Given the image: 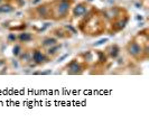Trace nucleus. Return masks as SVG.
Masks as SVG:
<instances>
[{
    "label": "nucleus",
    "mask_w": 149,
    "mask_h": 131,
    "mask_svg": "<svg viewBox=\"0 0 149 131\" xmlns=\"http://www.w3.org/2000/svg\"><path fill=\"white\" fill-rule=\"evenodd\" d=\"M70 7H71V3L68 0H61L60 3L56 7L57 17H65V15L70 11Z\"/></svg>",
    "instance_id": "f257e3e1"
},
{
    "label": "nucleus",
    "mask_w": 149,
    "mask_h": 131,
    "mask_svg": "<svg viewBox=\"0 0 149 131\" xmlns=\"http://www.w3.org/2000/svg\"><path fill=\"white\" fill-rule=\"evenodd\" d=\"M128 52H129V54H130L131 56L137 57V56H139V55L141 54L142 48L139 44L134 42V43H131L130 45H129V47H128Z\"/></svg>",
    "instance_id": "f03ea898"
},
{
    "label": "nucleus",
    "mask_w": 149,
    "mask_h": 131,
    "mask_svg": "<svg viewBox=\"0 0 149 131\" xmlns=\"http://www.w3.org/2000/svg\"><path fill=\"white\" fill-rule=\"evenodd\" d=\"M33 61L35 62V64H42L46 61V56L40 51H35L33 54Z\"/></svg>",
    "instance_id": "7ed1b4c3"
},
{
    "label": "nucleus",
    "mask_w": 149,
    "mask_h": 131,
    "mask_svg": "<svg viewBox=\"0 0 149 131\" xmlns=\"http://www.w3.org/2000/svg\"><path fill=\"white\" fill-rule=\"evenodd\" d=\"M81 70H82V67L81 65L77 63V62H75L73 61L70 65H68V74H80L81 73Z\"/></svg>",
    "instance_id": "20e7f679"
},
{
    "label": "nucleus",
    "mask_w": 149,
    "mask_h": 131,
    "mask_svg": "<svg viewBox=\"0 0 149 131\" xmlns=\"http://www.w3.org/2000/svg\"><path fill=\"white\" fill-rule=\"evenodd\" d=\"M86 13V7L82 5V3H80V5H77L76 7L74 8V16L75 17H80V16H83V15Z\"/></svg>",
    "instance_id": "39448f33"
},
{
    "label": "nucleus",
    "mask_w": 149,
    "mask_h": 131,
    "mask_svg": "<svg viewBox=\"0 0 149 131\" xmlns=\"http://www.w3.org/2000/svg\"><path fill=\"white\" fill-rule=\"evenodd\" d=\"M18 38H19V40H20V42L27 43V42H30V40L33 39V35L29 34V33H22Z\"/></svg>",
    "instance_id": "423d86ee"
},
{
    "label": "nucleus",
    "mask_w": 149,
    "mask_h": 131,
    "mask_svg": "<svg viewBox=\"0 0 149 131\" xmlns=\"http://www.w3.org/2000/svg\"><path fill=\"white\" fill-rule=\"evenodd\" d=\"M55 44H57V39L56 38H46L44 39V42H43V45L46 46V47H51L53 45H55Z\"/></svg>",
    "instance_id": "0eeeda50"
},
{
    "label": "nucleus",
    "mask_w": 149,
    "mask_h": 131,
    "mask_svg": "<svg viewBox=\"0 0 149 131\" xmlns=\"http://www.w3.org/2000/svg\"><path fill=\"white\" fill-rule=\"evenodd\" d=\"M13 10H14V8L10 5H1L0 6V14H8V13H11Z\"/></svg>",
    "instance_id": "6e6552de"
},
{
    "label": "nucleus",
    "mask_w": 149,
    "mask_h": 131,
    "mask_svg": "<svg viewBox=\"0 0 149 131\" xmlns=\"http://www.w3.org/2000/svg\"><path fill=\"white\" fill-rule=\"evenodd\" d=\"M60 48H61V45H57V44H55V45H53V46H51V47L48 48L47 53H48L49 55H54L56 52L60 51Z\"/></svg>",
    "instance_id": "1a4fd4ad"
},
{
    "label": "nucleus",
    "mask_w": 149,
    "mask_h": 131,
    "mask_svg": "<svg viewBox=\"0 0 149 131\" xmlns=\"http://www.w3.org/2000/svg\"><path fill=\"white\" fill-rule=\"evenodd\" d=\"M110 55H111V57L116 58L118 55H119V48H118V46H113L111 47V52H110Z\"/></svg>",
    "instance_id": "9d476101"
},
{
    "label": "nucleus",
    "mask_w": 149,
    "mask_h": 131,
    "mask_svg": "<svg viewBox=\"0 0 149 131\" xmlns=\"http://www.w3.org/2000/svg\"><path fill=\"white\" fill-rule=\"evenodd\" d=\"M37 13L40 16H43V17H46L47 16V7H38L37 8Z\"/></svg>",
    "instance_id": "9b49d317"
},
{
    "label": "nucleus",
    "mask_w": 149,
    "mask_h": 131,
    "mask_svg": "<svg viewBox=\"0 0 149 131\" xmlns=\"http://www.w3.org/2000/svg\"><path fill=\"white\" fill-rule=\"evenodd\" d=\"M13 53H14L15 56H19L20 53H22V46L20 45H15V47L13 49Z\"/></svg>",
    "instance_id": "f8f14e48"
},
{
    "label": "nucleus",
    "mask_w": 149,
    "mask_h": 131,
    "mask_svg": "<svg viewBox=\"0 0 149 131\" xmlns=\"http://www.w3.org/2000/svg\"><path fill=\"white\" fill-rule=\"evenodd\" d=\"M126 24H127V19H125V20H120V22H117L116 25L118 26V29H122L125 26H126Z\"/></svg>",
    "instance_id": "ddd939ff"
},
{
    "label": "nucleus",
    "mask_w": 149,
    "mask_h": 131,
    "mask_svg": "<svg viewBox=\"0 0 149 131\" xmlns=\"http://www.w3.org/2000/svg\"><path fill=\"white\" fill-rule=\"evenodd\" d=\"M16 39H17V37H16L15 34H9V36H8V40L9 42H15Z\"/></svg>",
    "instance_id": "4468645a"
},
{
    "label": "nucleus",
    "mask_w": 149,
    "mask_h": 131,
    "mask_svg": "<svg viewBox=\"0 0 149 131\" xmlns=\"http://www.w3.org/2000/svg\"><path fill=\"white\" fill-rule=\"evenodd\" d=\"M105 42H108V38H103V39H100L99 42L94 43V46H100V45H102V44L105 43Z\"/></svg>",
    "instance_id": "2eb2a0df"
},
{
    "label": "nucleus",
    "mask_w": 149,
    "mask_h": 131,
    "mask_svg": "<svg viewBox=\"0 0 149 131\" xmlns=\"http://www.w3.org/2000/svg\"><path fill=\"white\" fill-rule=\"evenodd\" d=\"M67 56H68V54H65V55H63L62 57L58 58V62H63V61H64V59H65V58H66Z\"/></svg>",
    "instance_id": "dca6fc26"
},
{
    "label": "nucleus",
    "mask_w": 149,
    "mask_h": 131,
    "mask_svg": "<svg viewBox=\"0 0 149 131\" xmlns=\"http://www.w3.org/2000/svg\"><path fill=\"white\" fill-rule=\"evenodd\" d=\"M66 28H67V29H70V30H71V31H72L73 34H75V33H76V30H75V29L73 28L72 26H66Z\"/></svg>",
    "instance_id": "f3484780"
},
{
    "label": "nucleus",
    "mask_w": 149,
    "mask_h": 131,
    "mask_svg": "<svg viewBox=\"0 0 149 131\" xmlns=\"http://www.w3.org/2000/svg\"><path fill=\"white\" fill-rule=\"evenodd\" d=\"M42 0H33V5H37L38 2H40Z\"/></svg>",
    "instance_id": "a211bd4d"
},
{
    "label": "nucleus",
    "mask_w": 149,
    "mask_h": 131,
    "mask_svg": "<svg viewBox=\"0 0 149 131\" xmlns=\"http://www.w3.org/2000/svg\"><path fill=\"white\" fill-rule=\"evenodd\" d=\"M137 19H138V20H142V17H141V16H140V17L138 16V17H137Z\"/></svg>",
    "instance_id": "6ab92c4d"
},
{
    "label": "nucleus",
    "mask_w": 149,
    "mask_h": 131,
    "mask_svg": "<svg viewBox=\"0 0 149 131\" xmlns=\"http://www.w3.org/2000/svg\"><path fill=\"white\" fill-rule=\"evenodd\" d=\"M2 64H3V61H2V59H0V66L2 65Z\"/></svg>",
    "instance_id": "aec40b11"
},
{
    "label": "nucleus",
    "mask_w": 149,
    "mask_h": 131,
    "mask_svg": "<svg viewBox=\"0 0 149 131\" xmlns=\"http://www.w3.org/2000/svg\"><path fill=\"white\" fill-rule=\"evenodd\" d=\"M1 1H2V0H0V3H1Z\"/></svg>",
    "instance_id": "412c9836"
},
{
    "label": "nucleus",
    "mask_w": 149,
    "mask_h": 131,
    "mask_svg": "<svg viewBox=\"0 0 149 131\" xmlns=\"http://www.w3.org/2000/svg\"><path fill=\"white\" fill-rule=\"evenodd\" d=\"M89 1H92V0H89Z\"/></svg>",
    "instance_id": "4be33fe9"
}]
</instances>
